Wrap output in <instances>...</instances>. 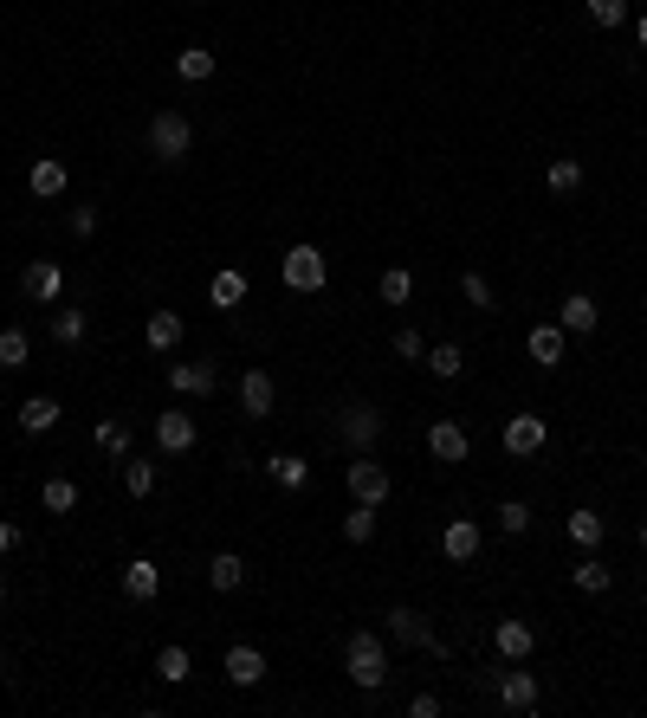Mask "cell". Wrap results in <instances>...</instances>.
Wrapping results in <instances>:
<instances>
[{"label":"cell","mask_w":647,"mask_h":718,"mask_svg":"<svg viewBox=\"0 0 647 718\" xmlns=\"http://www.w3.org/2000/svg\"><path fill=\"white\" fill-rule=\"evenodd\" d=\"M343 673H350L363 693H382V686H389V654H382V641L369 628H356L350 641H343Z\"/></svg>","instance_id":"1"},{"label":"cell","mask_w":647,"mask_h":718,"mask_svg":"<svg viewBox=\"0 0 647 718\" xmlns=\"http://www.w3.org/2000/svg\"><path fill=\"white\" fill-rule=\"evenodd\" d=\"M188 149H195V123H188L182 110H156V117H149V156L182 162Z\"/></svg>","instance_id":"2"},{"label":"cell","mask_w":647,"mask_h":718,"mask_svg":"<svg viewBox=\"0 0 647 718\" xmlns=\"http://www.w3.org/2000/svg\"><path fill=\"white\" fill-rule=\"evenodd\" d=\"M279 272H285V285H292V292H324V253L311 240H298L292 253L279 259Z\"/></svg>","instance_id":"3"},{"label":"cell","mask_w":647,"mask_h":718,"mask_svg":"<svg viewBox=\"0 0 647 718\" xmlns=\"http://www.w3.org/2000/svg\"><path fill=\"white\" fill-rule=\"evenodd\" d=\"M337 434L350 440L356 453H369V447H376V440H382V414L369 408V402H350V408L337 414Z\"/></svg>","instance_id":"4"},{"label":"cell","mask_w":647,"mask_h":718,"mask_svg":"<svg viewBox=\"0 0 647 718\" xmlns=\"http://www.w3.org/2000/svg\"><path fill=\"white\" fill-rule=\"evenodd\" d=\"M343 479H350V499H356V505H376V512H382V499H389V466H376V460L363 453V460H356Z\"/></svg>","instance_id":"5"},{"label":"cell","mask_w":647,"mask_h":718,"mask_svg":"<svg viewBox=\"0 0 647 718\" xmlns=\"http://www.w3.org/2000/svg\"><path fill=\"white\" fill-rule=\"evenodd\" d=\"M544 440H550L544 414H512V421H505V453H512V460H531V453H544Z\"/></svg>","instance_id":"6"},{"label":"cell","mask_w":647,"mask_h":718,"mask_svg":"<svg viewBox=\"0 0 647 718\" xmlns=\"http://www.w3.org/2000/svg\"><path fill=\"white\" fill-rule=\"evenodd\" d=\"M382 628H389L402 647H428V654H440V641H434V628H428V615H421V609H389V615H382Z\"/></svg>","instance_id":"7"},{"label":"cell","mask_w":647,"mask_h":718,"mask_svg":"<svg viewBox=\"0 0 647 718\" xmlns=\"http://www.w3.org/2000/svg\"><path fill=\"white\" fill-rule=\"evenodd\" d=\"M20 292L33 298V305H52V298L65 292V266H59V259H33L26 279H20Z\"/></svg>","instance_id":"8"},{"label":"cell","mask_w":647,"mask_h":718,"mask_svg":"<svg viewBox=\"0 0 647 718\" xmlns=\"http://www.w3.org/2000/svg\"><path fill=\"white\" fill-rule=\"evenodd\" d=\"M499 680V706L505 712H538V680H531L525 667H505V673H492Z\"/></svg>","instance_id":"9"},{"label":"cell","mask_w":647,"mask_h":718,"mask_svg":"<svg viewBox=\"0 0 647 718\" xmlns=\"http://www.w3.org/2000/svg\"><path fill=\"white\" fill-rule=\"evenodd\" d=\"M201 440V427H195V414H182V408H169V414H156V447L162 453H188Z\"/></svg>","instance_id":"10"},{"label":"cell","mask_w":647,"mask_h":718,"mask_svg":"<svg viewBox=\"0 0 647 718\" xmlns=\"http://www.w3.org/2000/svg\"><path fill=\"white\" fill-rule=\"evenodd\" d=\"M169 389H175V395H195V402H201V395L220 389V369H214V363H169Z\"/></svg>","instance_id":"11"},{"label":"cell","mask_w":647,"mask_h":718,"mask_svg":"<svg viewBox=\"0 0 647 718\" xmlns=\"http://www.w3.org/2000/svg\"><path fill=\"white\" fill-rule=\"evenodd\" d=\"M466 447H473V440H466V427H460V421H434V427H428V453H434L440 466H460V460H466Z\"/></svg>","instance_id":"12"},{"label":"cell","mask_w":647,"mask_h":718,"mask_svg":"<svg viewBox=\"0 0 647 718\" xmlns=\"http://www.w3.org/2000/svg\"><path fill=\"white\" fill-rule=\"evenodd\" d=\"M220 667H227V680L233 686H259V680H266V654H259V647H227V660H220Z\"/></svg>","instance_id":"13"},{"label":"cell","mask_w":647,"mask_h":718,"mask_svg":"<svg viewBox=\"0 0 647 718\" xmlns=\"http://www.w3.org/2000/svg\"><path fill=\"white\" fill-rule=\"evenodd\" d=\"M492 647H499L505 660H531V647H538V628H531V621H499V628H492Z\"/></svg>","instance_id":"14"},{"label":"cell","mask_w":647,"mask_h":718,"mask_svg":"<svg viewBox=\"0 0 647 718\" xmlns=\"http://www.w3.org/2000/svg\"><path fill=\"white\" fill-rule=\"evenodd\" d=\"M596 298H583V292H570V298H563V305H557V324H563V337H589V330H596Z\"/></svg>","instance_id":"15"},{"label":"cell","mask_w":647,"mask_h":718,"mask_svg":"<svg viewBox=\"0 0 647 718\" xmlns=\"http://www.w3.org/2000/svg\"><path fill=\"white\" fill-rule=\"evenodd\" d=\"M156 589H162V570L149 557L123 563V596H130V602H156Z\"/></svg>","instance_id":"16"},{"label":"cell","mask_w":647,"mask_h":718,"mask_svg":"<svg viewBox=\"0 0 647 718\" xmlns=\"http://www.w3.org/2000/svg\"><path fill=\"white\" fill-rule=\"evenodd\" d=\"M440 550H447L453 563H473L479 557V524L473 518H453L447 531H440Z\"/></svg>","instance_id":"17"},{"label":"cell","mask_w":647,"mask_h":718,"mask_svg":"<svg viewBox=\"0 0 647 718\" xmlns=\"http://www.w3.org/2000/svg\"><path fill=\"white\" fill-rule=\"evenodd\" d=\"M240 408L253 414V421H266V414H272V376H266V369H246V376H240Z\"/></svg>","instance_id":"18"},{"label":"cell","mask_w":647,"mask_h":718,"mask_svg":"<svg viewBox=\"0 0 647 718\" xmlns=\"http://www.w3.org/2000/svg\"><path fill=\"white\" fill-rule=\"evenodd\" d=\"M26 188H33L39 201H52V195H65V162L59 156H39L33 169H26Z\"/></svg>","instance_id":"19"},{"label":"cell","mask_w":647,"mask_h":718,"mask_svg":"<svg viewBox=\"0 0 647 718\" xmlns=\"http://www.w3.org/2000/svg\"><path fill=\"white\" fill-rule=\"evenodd\" d=\"M531 363L538 369L563 363V324H531Z\"/></svg>","instance_id":"20"},{"label":"cell","mask_w":647,"mask_h":718,"mask_svg":"<svg viewBox=\"0 0 647 718\" xmlns=\"http://www.w3.org/2000/svg\"><path fill=\"white\" fill-rule=\"evenodd\" d=\"M59 402H52V395H33V402H20V427L26 434H52V427H59Z\"/></svg>","instance_id":"21"},{"label":"cell","mask_w":647,"mask_h":718,"mask_svg":"<svg viewBox=\"0 0 647 718\" xmlns=\"http://www.w3.org/2000/svg\"><path fill=\"white\" fill-rule=\"evenodd\" d=\"M143 337H149V350H162V356H169L175 343H182V317H175V311H149Z\"/></svg>","instance_id":"22"},{"label":"cell","mask_w":647,"mask_h":718,"mask_svg":"<svg viewBox=\"0 0 647 718\" xmlns=\"http://www.w3.org/2000/svg\"><path fill=\"white\" fill-rule=\"evenodd\" d=\"M85 337H91V317L85 311H52V343H59V350H78Z\"/></svg>","instance_id":"23"},{"label":"cell","mask_w":647,"mask_h":718,"mask_svg":"<svg viewBox=\"0 0 647 718\" xmlns=\"http://www.w3.org/2000/svg\"><path fill=\"white\" fill-rule=\"evenodd\" d=\"M570 583L583 589V596H602V589L615 583V570H609V563H602V557H589V550H583V563H576V570H570Z\"/></svg>","instance_id":"24"},{"label":"cell","mask_w":647,"mask_h":718,"mask_svg":"<svg viewBox=\"0 0 647 718\" xmlns=\"http://www.w3.org/2000/svg\"><path fill=\"white\" fill-rule=\"evenodd\" d=\"M376 298H382V305H408V298H415V272H408V266H389V272L376 279Z\"/></svg>","instance_id":"25"},{"label":"cell","mask_w":647,"mask_h":718,"mask_svg":"<svg viewBox=\"0 0 647 718\" xmlns=\"http://www.w3.org/2000/svg\"><path fill=\"white\" fill-rule=\"evenodd\" d=\"M175 78H188V85L214 78V52L208 46H182V52H175Z\"/></svg>","instance_id":"26"},{"label":"cell","mask_w":647,"mask_h":718,"mask_svg":"<svg viewBox=\"0 0 647 718\" xmlns=\"http://www.w3.org/2000/svg\"><path fill=\"white\" fill-rule=\"evenodd\" d=\"M208 298H214V311H233V305H246V272H214Z\"/></svg>","instance_id":"27"},{"label":"cell","mask_w":647,"mask_h":718,"mask_svg":"<svg viewBox=\"0 0 647 718\" xmlns=\"http://www.w3.org/2000/svg\"><path fill=\"white\" fill-rule=\"evenodd\" d=\"M266 473H272V479H279V486H285V492H298V486H305V479H311V466H305V460H298V453H272V460H266Z\"/></svg>","instance_id":"28"},{"label":"cell","mask_w":647,"mask_h":718,"mask_svg":"<svg viewBox=\"0 0 647 718\" xmlns=\"http://www.w3.org/2000/svg\"><path fill=\"white\" fill-rule=\"evenodd\" d=\"M156 673H162V680H169V686H182L188 673H195V660H188V647H182V641H169V647H162V654H156Z\"/></svg>","instance_id":"29"},{"label":"cell","mask_w":647,"mask_h":718,"mask_svg":"<svg viewBox=\"0 0 647 718\" xmlns=\"http://www.w3.org/2000/svg\"><path fill=\"white\" fill-rule=\"evenodd\" d=\"M208 583L220 589V596H227V589H240V583H246V563L233 557V550H220V557L208 563Z\"/></svg>","instance_id":"30"},{"label":"cell","mask_w":647,"mask_h":718,"mask_svg":"<svg viewBox=\"0 0 647 718\" xmlns=\"http://www.w3.org/2000/svg\"><path fill=\"white\" fill-rule=\"evenodd\" d=\"M563 531H570L576 550H596L602 544V518L596 512H570V518H563Z\"/></svg>","instance_id":"31"},{"label":"cell","mask_w":647,"mask_h":718,"mask_svg":"<svg viewBox=\"0 0 647 718\" xmlns=\"http://www.w3.org/2000/svg\"><path fill=\"white\" fill-rule=\"evenodd\" d=\"M123 486H130V499H149V492H156V460H123Z\"/></svg>","instance_id":"32"},{"label":"cell","mask_w":647,"mask_h":718,"mask_svg":"<svg viewBox=\"0 0 647 718\" xmlns=\"http://www.w3.org/2000/svg\"><path fill=\"white\" fill-rule=\"evenodd\" d=\"M576 188H583V162L557 156V162H550V195H576Z\"/></svg>","instance_id":"33"},{"label":"cell","mask_w":647,"mask_h":718,"mask_svg":"<svg viewBox=\"0 0 647 718\" xmlns=\"http://www.w3.org/2000/svg\"><path fill=\"white\" fill-rule=\"evenodd\" d=\"M39 499H46V512H52V518L78 512V486H72V479H46V492H39Z\"/></svg>","instance_id":"34"},{"label":"cell","mask_w":647,"mask_h":718,"mask_svg":"<svg viewBox=\"0 0 647 718\" xmlns=\"http://www.w3.org/2000/svg\"><path fill=\"white\" fill-rule=\"evenodd\" d=\"M91 434H98V447L110 453V460H130V427H123V421H98Z\"/></svg>","instance_id":"35"},{"label":"cell","mask_w":647,"mask_h":718,"mask_svg":"<svg viewBox=\"0 0 647 718\" xmlns=\"http://www.w3.org/2000/svg\"><path fill=\"white\" fill-rule=\"evenodd\" d=\"M428 369H434V376H440V382H453V376H460V369H466V356H460V343H434V350H428Z\"/></svg>","instance_id":"36"},{"label":"cell","mask_w":647,"mask_h":718,"mask_svg":"<svg viewBox=\"0 0 647 718\" xmlns=\"http://www.w3.org/2000/svg\"><path fill=\"white\" fill-rule=\"evenodd\" d=\"M26 356H33L26 330H0V369H26Z\"/></svg>","instance_id":"37"},{"label":"cell","mask_w":647,"mask_h":718,"mask_svg":"<svg viewBox=\"0 0 647 718\" xmlns=\"http://www.w3.org/2000/svg\"><path fill=\"white\" fill-rule=\"evenodd\" d=\"M499 531H505V537H525V531H531V505H525V499H505V505H499Z\"/></svg>","instance_id":"38"},{"label":"cell","mask_w":647,"mask_h":718,"mask_svg":"<svg viewBox=\"0 0 647 718\" xmlns=\"http://www.w3.org/2000/svg\"><path fill=\"white\" fill-rule=\"evenodd\" d=\"M343 537H350V544H369V537H376V505H356V512L343 518Z\"/></svg>","instance_id":"39"},{"label":"cell","mask_w":647,"mask_h":718,"mask_svg":"<svg viewBox=\"0 0 647 718\" xmlns=\"http://www.w3.org/2000/svg\"><path fill=\"white\" fill-rule=\"evenodd\" d=\"M583 13H589L596 26H622V20H628V0H583Z\"/></svg>","instance_id":"40"},{"label":"cell","mask_w":647,"mask_h":718,"mask_svg":"<svg viewBox=\"0 0 647 718\" xmlns=\"http://www.w3.org/2000/svg\"><path fill=\"white\" fill-rule=\"evenodd\" d=\"M395 356H402V363H421V356H428L421 330H395Z\"/></svg>","instance_id":"41"},{"label":"cell","mask_w":647,"mask_h":718,"mask_svg":"<svg viewBox=\"0 0 647 718\" xmlns=\"http://www.w3.org/2000/svg\"><path fill=\"white\" fill-rule=\"evenodd\" d=\"M460 292H466V305H479V311H492V285L479 279V272H466L460 279Z\"/></svg>","instance_id":"42"},{"label":"cell","mask_w":647,"mask_h":718,"mask_svg":"<svg viewBox=\"0 0 647 718\" xmlns=\"http://www.w3.org/2000/svg\"><path fill=\"white\" fill-rule=\"evenodd\" d=\"M408 718H440V699L434 693H415V699H408Z\"/></svg>","instance_id":"43"},{"label":"cell","mask_w":647,"mask_h":718,"mask_svg":"<svg viewBox=\"0 0 647 718\" xmlns=\"http://www.w3.org/2000/svg\"><path fill=\"white\" fill-rule=\"evenodd\" d=\"M72 233H78V240H91V233H98V214H91V207H72Z\"/></svg>","instance_id":"44"},{"label":"cell","mask_w":647,"mask_h":718,"mask_svg":"<svg viewBox=\"0 0 647 718\" xmlns=\"http://www.w3.org/2000/svg\"><path fill=\"white\" fill-rule=\"evenodd\" d=\"M20 537H26L20 524H13V518H0V550H20Z\"/></svg>","instance_id":"45"},{"label":"cell","mask_w":647,"mask_h":718,"mask_svg":"<svg viewBox=\"0 0 647 718\" xmlns=\"http://www.w3.org/2000/svg\"><path fill=\"white\" fill-rule=\"evenodd\" d=\"M635 39H641V46H647V13H641V20H635Z\"/></svg>","instance_id":"46"},{"label":"cell","mask_w":647,"mask_h":718,"mask_svg":"<svg viewBox=\"0 0 647 718\" xmlns=\"http://www.w3.org/2000/svg\"><path fill=\"white\" fill-rule=\"evenodd\" d=\"M641 550H647V524H641Z\"/></svg>","instance_id":"47"}]
</instances>
